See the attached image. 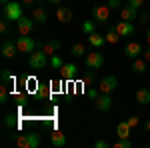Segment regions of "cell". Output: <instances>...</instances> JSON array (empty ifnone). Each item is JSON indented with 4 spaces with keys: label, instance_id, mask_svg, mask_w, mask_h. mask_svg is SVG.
Masks as SVG:
<instances>
[{
    "label": "cell",
    "instance_id": "ffe728a7",
    "mask_svg": "<svg viewBox=\"0 0 150 148\" xmlns=\"http://www.w3.org/2000/svg\"><path fill=\"white\" fill-rule=\"evenodd\" d=\"M104 38H106V42H108V44H118V40H120L122 36L116 32V28H114V26H108V30H106Z\"/></svg>",
    "mask_w": 150,
    "mask_h": 148
},
{
    "label": "cell",
    "instance_id": "d6a6232c",
    "mask_svg": "<svg viewBox=\"0 0 150 148\" xmlns=\"http://www.w3.org/2000/svg\"><path fill=\"white\" fill-rule=\"evenodd\" d=\"M128 6H132V8H142V6H144V0H128Z\"/></svg>",
    "mask_w": 150,
    "mask_h": 148
},
{
    "label": "cell",
    "instance_id": "d4e9b609",
    "mask_svg": "<svg viewBox=\"0 0 150 148\" xmlns=\"http://www.w3.org/2000/svg\"><path fill=\"white\" fill-rule=\"evenodd\" d=\"M72 54L74 56H84L86 54V46L82 44V42H76V44L72 46Z\"/></svg>",
    "mask_w": 150,
    "mask_h": 148
},
{
    "label": "cell",
    "instance_id": "3957f363",
    "mask_svg": "<svg viewBox=\"0 0 150 148\" xmlns=\"http://www.w3.org/2000/svg\"><path fill=\"white\" fill-rule=\"evenodd\" d=\"M16 46H18V50L24 52V54H30V52H34L38 42H36L34 38H30L28 34H20V38H16Z\"/></svg>",
    "mask_w": 150,
    "mask_h": 148
},
{
    "label": "cell",
    "instance_id": "8d00e7d4",
    "mask_svg": "<svg viewBox=\"0 0 150 148\" xmlns=\"http://www.w3.org/2000/svg\"><path fill=\"white\" fill-rule=\"evenodd\" d=\"M4 122H6V126H14V116H12V114H8Z\"/></svg>",
    "mask_w": 150,
    "mask_h": 148
},
{
    "label": "cell",
    "instance_id": "d590c367",
    "mask_svg": "<svg viewBox=\"0 0 150 148\" xmlns=\"http://www.w3.org/2000/svg\"><path fill=\"white\" fill-rule=\"evenodd\" d=\"M88 96H90L92 100H96V98L100 96V90H94V88H90V90H88Z\"/></svg>",
    "mask_w": 150,
    "mask_h": 148
},
{
    "label": "cell",
    "instance_id": "44dd1931",
    "mask_svg": "<svg viewBox=\"0 0 150 148\" xmlns=\"http://www.w3.org/2000/svg\"><path fill=\"white\" fill-rule=\"evenodd\" d=\"M130 128H132V126L128 124V120L126 122H118V126H116V136L118 138H128L130 136Z\"/></svg>",
    "mask_w": 150,
    "mask_h": 148
},
{
    "label": "cell",
    "instance_id": "e575fe53",
    "mask_svg": "<svg viewBox=\"0 0 150 148\" xmlns=\"http://www.w3.org/2000/svg\"><path fill=\"white\" fill-rule=\"evenodd\" d=\"M108 146H110V144H108L106 140H96V142H94V148H108Z\"/></svg>",
    "mask_w": 150,
    "mask_h": 148
},
{
    "label": "cell",
    "instance_id": "8fae6325",
    "mask_svg": "<svg viewBox=\"0 0 150 148\" xmlns=\"http://www.w3.org/2000/svg\"><path fill=\"white\" fill-rule=\"evenodd\" d=\"M60 46H62V42H60L58 38H52V40H48V42H44V44H42V50L46 52L48 56H54V54H58Z\"/></svg>",
    "mask_w": 150,
    "mask_h": 148
},
{
    "label": "cell",
    "instance_id": "9c48e42d",
    "mask_svg": "<svg viewBox=\"0 0 150 148\" xmlns=\"http://www.w3.org/2000/svg\"><path fill=\"white\" fill-rule=\"evenodd\" d=\"M16 24H18V32H20V34H30L36 22H34V18H32V16H22Z\"/></svg>",
    "mask_w": 150,
    "mask_h": 148
},
{
    "label": "cell",
    "instance_id": "4dcf8cb0",
    "mask_svg": "<svg viewBox=\"0 0 150 148\" xmlns=\"http://www.w3.org/2000/svg\"><path fill=\"white\" fill-rule=\"evenodd\" d=\"M12 80V74H10V70H2V84H8Z\"/></svg>",
    "mask_w": 150,
    "mask_h": 148
},
{
    "label": "cell",
    "instance_id": "83f0119b",
    "mask_svg": "<svg viewBox=\"0 0 150 148\" xmlns=\"http://www.w3.org/2000/svg\"><path fill=\"white\" fill-rule=\"evenodd\" d=\"M114 146H116V148H132V142H130L128 138H120Z\"/></svg>",
    "mask_w": 150,
    "mask_h": 148
},
{
    "label": "cell",
    "instance_id": "603a6c76",
    "mask_svg": "<svg viewBox=\"0 0 150 148\" xmlns=\"http://www.w3.org/2000/svg\"><path fill=\"white\" fill-rule=\"evenodd\" d=\"M132 70L134 72H138V74H142L144 70H146V60L144 58H134V62H132Z\"/></svg>",
    "mask_w": 150,
    "mask_h": 148
},
{
    "label": "cell",
    "instance_id": "7402d4cb",
    "mask_svg": "<svg viewBox=\"0 0 150 148\" xmlns=\"http://www.w3.org/2000/svg\"><path fill=\"white\" fill-rule=\"evenodd\" d=\"M136 100L140 104H150V88H140L136 92Z\"/></svg>",
    "mask_w": 150,
    "mask_h": 148
},
{
    "label": "cell",
    "instance_id": "7c38bea8",
    "mask_svg": "<svg viewBox=\"0 0 150 148\" xmlns=\"http://www.w3.org/2000/svg\"><path fill=\"white\" fill-rule=\"evenodd\" d=\"M142 52H144V48H142L138 42H128L126 48H124V54H126L128 58H132V60H134V58H138Z\"/></svg>",
    "mask_w": 150,
    "mask_h": 148
},
{
    "label": "cell",
    "instance_id": "2e32d148",
    "mask_svg": "<svg viewBox=\"0 0 150 148\" xmlns=\"http://www.w3.org/2000/svg\"><path fill=\"white\" fill-rule=\"evenodd\" d=\"M76 66L74 64H62V68H60V78L62 80H72V78H76Z\"/></svg>",
    "mask_w": 150,
    "mask_h": 148
},
{
    "label": "cell",
    "instance_id": "7a4b0ae2",
    "mask_svg": "<svg viewBox=\"0 0 150 148\" xmlns=\"http://www.w3.org/2000/svg\"><path fill=\"white\" fill-rule=\"evenodd\" d=\"M2 16L8 18L10 22H18V20L24 16L22 14V4H20V2H8V4H4Z\"/></svg>",
    "mask_w": 150,
    "mask_h": 148
},
{
    "label": "cell",
    "instance_id": "e0dca14e",
    "mask_svg": "<svg viewBox=\"0 0 150 148\" xmlns=\"http://www.w3.org/2000/svg\"><path fill=\"white\" fill-rule=\"evenodd\" d=\"M56 18H58V22H62V24H66L72 20V10H70L68 6H60L56 10Z\"/></svg>",
    "mask_w": 150,
    "mask_h": 148
},
{
    "label": "cell",
    "instance_id": "4fadbf2b",
    "mask_svg": "<svg viewBox=\"0 0 150 148\" xmlns=\"http://www.w3.org/2000/svg\"><path fill=\"white\" fill-rule=\"evenodd\" d=\"M16 52H18L16 42H12V40H4V42H2V56L4 58H14Z\"/></svg>",
    "mask_w": 150,
    "mask_h": 148
},
{
    "label": "cell",
    "instance_id": "f546056e",
    "mask_svg": "<svg viewBox=\"0 0 150 148\" xmlns=\"http://www.w3.org/2000/svg\"><path fill=\"white\" fill-rule=\"evenodd\" d=\"M120 6H122L120 0H108V8H110V10H118L120 12Z\"/></svg>",
    "mask_w": 150,
    "mask_h": 148
},
{
    "label": "cell",
    "instance_id": "30bf717a",
    "mask_svg": "<svg viewBox=\"0 0 150 148\" xmlns=\"http://www.w3.org/2000/svg\"><path fill=\"white\" fill-rule=\"evenodd\" d=\"M114 28H116V32L122 36V38H128V36L134 34V24H132V22H126V20H122V22H116V24H114Z\"/></svg>",
    "mask_w": 150,
    "mask_h": 148
},
{
    "label": "cell",
    "instance_id": "ab89813d",
    "mask_svg": "<svg viewBox=\"0 0 150 148\" xmlns=\"http://www.w3.org/2000/svg\"><path fill=\"white\" fill-rule=\"evenodd\" d=\"M144 128H146V130H148V132H150V118H148V120H146V124H144Z\"/></svg>",
    "mask_w": 150,
    "mask_h": 148
},
{
    "label": "cell",
    "instance_id": "277c9868",
    "mask_svg": "<svg viewBox=\"0 0 150 148\" xmlns=\"http://www.w3.org/2000/svg\"><path fill=\"white\" fill-rule=\"evenodd\" d=\"M16 146H20V148H38L40 146V136H38V134H18Z\"/></svg>",
    "mask_w": 150,
    "mask_h": 148
},
{
    "label": "cell",
    "instance_id": "6da1fadb",
    "mask_svg": "<svg viewBox=\"0 0 150 148\" xmlns=\"http://www.w3.org/2000/svg\"><path fill=\"white\" fill-rule=\"evenodd\" d=\"M46 64H50V56H48L44 50H34V52H30V56H28V66L32 70H42Z\"/></svg>",
    "mask_w": 150,
    "mask_h": 148
},
{
    "label": "cell",
    "instance_id": "8992f818",
    "mask_svg": "<svg viewBox=\"0 0 150 148\" xmlns=\"http://www.w3.org/2000/svg\"><path fill=\"white\" fill-rule=\"evenodd\" d=\"M102 64H104V54L100 50H94V52L86 54V68L88 70H98L102 68Z\"/></svg>",
    "mask_w": 150,
    "mask_h": 148
},
{
    "label": "cell",
    "instance_id": "60d3db41",
    "mask_svg": "<svg viewBox=\"0 0 150 148\" xmlns=\"http://www.w3.org/2000/svg\"><path fill=\"white\" fill-rule=\"evenodd\" d=\"M146 40H148V44H150V28L146 30Z\"/></svg>",
    "mask_w": 150,
    "mask_h": 148
},
{
    "label": "cell",
    "instance_id": "5b68a950",
    "mask_svg": "<svg viewBox=\"0 0 150 148\" xmlns=\"http://www.w3.org/2000/svg\"><path fill=\"white\" fill-rule=\"evenodd\" d=\"M110 8H108V4H98V6H94L92 10V18L96 24H108V18H110Z\"/></svg>",
    "mask_w": 150,
    "mask_h": 148
},
{
    "label": "cell",
    "instance_id": "ee69618b",
    "mask_svg": "<svg viewBox=\"0 0 150 148\" xmlns=\"http://www.w3.org/2000/svg\"><path fill=\"white\" fill-rule=\"evenodd\" d=\"M148 88H150V80H148Z\"/></svg>",
    "mask_w": 150,
    "mask_h": 148
},
{
    "label": "cell",
    "instance_id": "7bdbcfd3",
    "mask_svg": "<svg viewBox=\"0 0 150 148\" xmlns=\"http://www.w3.org/2000/svg\"><path fill=\"white\" fill-rule=\"evenodd\" d=\"M0 2H2V4H8V2H10V0H0Z\"/></svg>",
    "mask_w": 150,
    "mask_h": 148
},
{
    "label": "cell",
    "instance_id": "74e56055",
    "mask_svg": "<svg viewBox=\"0 0 150 148\" xmlns=\"http://www.w3.org/2000/svg\"><path fill=\"white\" fill-rule=\"evenodd\" d=\"M142 56H144V60H146V62H150V46H148V48H144Z\"/></svg>",
    "mask_w": 150,
    "mask_h": 148
},
{
    "label": "cell",
    "instance_id": "f6af8a7d",
    "mask_svg": "<svg viewBox=\"0 0 150 148\" xmlns=\"http://www.w3.org/2000/svg\"><path fill=\"white\" fill-rule=\"evenodd\" d=\"M148 12H150V6H148Z\"/></svg>",
    "mask_w": 150,
    "mask_h": 148
},
{
    "label": "cell",
    "instance_id": "5bb4252c",
    "mask_svg": "<svg viewBox=\"0 0 150 148\" xmlns=\"http://www.w3.org/2000/svg\"><path fill=\"white\" fill-rule=\"evenodd\" d=\"M120 18L126 20V22H134V20L138 18V8H132V6L120 8Z\"/></svg>",
    "mask_w": 150,
    "mask_h": 148
},
{
    "label": "cell",
    "instance_id": "d6986e66",
    "mask_svg": "<svg viewBox=\"0 0 150 148\" xmlns=\"http://www.w3.org/2000/svg\"><path fill=\"white\" fill-rule=\"evenodd\" d=\"M88 42H90V46H94V48H102V46L106 44V38H104L102 34H98V32H92V34H88Z\"/></svg>",
    "mask_w": 150,
    "mask_h": 148
},
{
    "label": "cell",
    "instance_id": "836d02e7",
    "mask_svg": "<svg viewBox=\"0 0 150 148\" xmlns=\"http://www.w3.org/2000/svg\"><path fill=\"white\" fill-rule=\"evenodd\" d=\"M128 124L132 126V128H134V126H138L140 124V118H138V116H130V118H128Z\"/></svg>",
    "mask_w": 150,
    "mask_h": 148
},
{
    "label": "cell",
    "instance_id": "ba28073f",
    "mask_svg": "<svg viewBox=\"0 0 150 148\" xmlns=\"http://www.w3.org/2000/svg\"><path fill=\"white\" fill-rule=\"evenodd\" d=\"M94 106H96L100 112H108V110L112 108V96H110V94H104V92H100V96L94 100Z\"/></svg>",
    "mask_w": 150,
    "mask_h": 148
},
{
    "label": "cell",
    "instance_id": "cb8c5ba5",
    "mask_svg": "<svg viewBox=\"0 0 150 148\" xmlns=\"http://www.w3.org/2000/svg\"><path fill=\"white\" fill-rule=\"evenodd\" d=\"M82 32L88 36L92 34V32H96V22H92V20H86V22H82Z\"/></svg>",
    "mask_w": 150,
    "mask_h": 148
},
{
    "label": "cell",
    "instance_id": "f35d334b",
    "mask_svg": "<svg viewBox=\"0 0 150 148\" xmlns=\"http://www.w3.org/2000/svg\"><path fill=\"white\" fill-rule=\"evenodd\" d=\"M22 4H28V6H32V4H34V0H22Z\"/></svg>",
    "mask_w": 150,
    "mask_h": 148
},
{
    "label": "cell",
    "instance_id": "484cf974",
    "mask_svg": "<svg viewBox=\"0 0 150 148\" xmlns=\"http://www.w3.org/2000/svg\"><path fill=\"white\" fill-rule=\"evenodd\" d=\"M62 64H64V62H62V58L58 56V54L50 56V66H52L54 70H60V68H62Z\"/></svg>",
    "mask_w": 150,
    "mask_h": 148
},
{
    "label": "cell",
    "instance_id": "9a60e30c",
    "mask_svg": "<svg viewBox=\"0 0 150 148\" xmlns=\"http://www.w3.org/2000/svg\"><path fill=\"white\" fill-rule=\"evenodd\" d=\"M32 18H34L36 24H46L48 22V14L40 4H36L34 8H32Z\"/></svg>",
    "mask_w": 150,
    "mask_h": 148
},
{
    "label": "cell",
    "instance_id": "52a82bcc",
    "mask_svg": "<svg viewBox=\"0 0 150 148\" xmlns=\"http://www.w3.org/2000/svg\"><path fill=\"white\" fill-rule=\"evenodd\" d=\"M118 88V80L116 76H104L100 80V84H98V90L104 92V94H112V92Z\"/></svg>",
    "mask_w": 150,
    "mask_h": 148
},
{
    "label": "cell",
    "instance_id": "1f68e13d",
    "mask_svg": "<svg viewBox=\"0 0 150 148\" xmlns=\"http://www.w3.org/2000/svg\"><path fill=\"white\" fill-rule=\"evenodd\" d=\"M138 18H140V24H148V20H150V12H140Z\"/></svg>",
    "mask_w": 150,
    "mask_h": 148
},
{
    "label": "cell",
    "instance_id": "f1b7e54d",
    "mask_svg": "<svg viewBox=\"0 0 150 148\" xmlns=\"http://www.w3.org/2000/svg\"><path fill=\"white\" fill-rule=\"evenodd\" d=\"M8 22H10V20L2 16V20H0V32H2V34H8Z\"/></svg>",
    "mask_w": 150,
    "mask_h": 148
},
{
    "label": "cell",
    "instance_id": "4316f807",
    "mask_svg": "<svg viewBox=\"0 0 150 148\" xmlns=\"http://www.w3.org/2000/svg\"><path fill=\"white\" fill-rule=\"evenodd\" d=\"M8 98V84H0V102L4 104Z\"/></svg>",
    "mask_w": 150,
    "mask_h": 148
},
{
    "label": "cell",
    "instance_id": "ac0fdd59",
    "mask_svg": "<svg viewBox=\"0 0 150 148\" xmlns=\"http://www.w3.org/2000/svg\"><path fill=\"white\" fill-rule=\"evenodd\" d=\"M50 142H52V146L56 148H62L64 144H66V136L60 132V130H54L52 134H50Z\"/></svg>",
    "mask_w": 150,
    "mask_h": 148
},
{
    "label": "cell",
    "instance_id": "b9f144b4",
    "mask_svg": "<svg viewBox=\"0 0 150 148\" xmlns=\"http://www.w3.org/2000/svg\"><path fill=\"white\" fill-rule=\"evenodd\" d=\"M48 2H52V4H60L62 0H48Z\"/></svg>",
    "mask_w": 150,
    "mask_h": 148
}]
</instances>
